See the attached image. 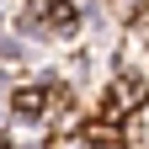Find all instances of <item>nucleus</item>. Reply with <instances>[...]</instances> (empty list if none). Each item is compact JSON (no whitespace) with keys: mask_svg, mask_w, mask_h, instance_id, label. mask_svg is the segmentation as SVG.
<instances>
[{"mask_svg":"<svg viewBox=\"0 0 149 149\" xmlns=\"http://www.w3.org/2000/svg\"><path fill=\"white\" fill-rule=\"evenodd\" d=\"M11 117L43 123V117H48V85H16V91H11Z\"/></svg>","mask_w":149,"mask_h":149,"instance_id":"nucleus-1","label":"nucleus"}]
</instances>
